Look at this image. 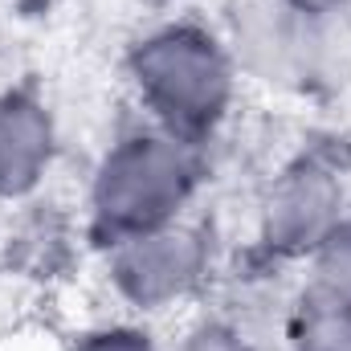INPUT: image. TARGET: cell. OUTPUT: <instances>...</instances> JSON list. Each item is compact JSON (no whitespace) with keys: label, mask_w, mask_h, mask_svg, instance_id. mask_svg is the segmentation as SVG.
I'll return each instance as SVG.
<instances>
[{"label":"cell","mask_w":351,"mask_h":351,"mask_svg":"<svg viewBox=\"0 0 351 351\" xmlns=\"http://www.w3.org/2000/svg\"><path fill=\"white\" fill-rule=\"evenodd\" d=\"M25 12H41V8H53V4H62V0H16Z\"/></svg>","instance_id":"8fae6325"},{"label":"cell","mask_w":351,"mask_h":351,"mask_svg":"<svg viewBox=\"0 0 351 351\" xmlns=\"http://www.w3.org/2000/svg\"><path fill=\"white\" fill-rule=\"evenodd\" d=\"M278 4L298 12V16H339V8L348 0H278Z\"/></svg>","instance_id":"30bf717a"},{"label":"cell","mask_w":351,"mask_h":351,"mask_svg":"<svg viewBox=\"0 0 351 351\" xmlns=\"http://www.w3.org/2000/svg\"><path fill=\"white\" fill-rule=\"evenodd\" d=\"M204 258L208 254L196 229L164 225L156 233L110 245V282L127 302L156 311L200 282Z\"/></svg>","instance_id":"3957f363"},{"label":"cell","mask_w":351,"mask_h":351,"mask_svg":"<svg viewBox=\"0 0 351 351\" xmlns=\"http://www.w3.org/2000/svg\"><path fill=\"white\" fill-rule=\"evenodd\" d=\"M74 351H156V348L147 343V335L127 331V327H114V331H94V335H86Z\"/></svg>","instance_id":"9c48e42d"},{"label":"cell","mask_w":351,"mask_h":351,"mask_svg":"<svg viewBox=\"0 0 351 351\" xmlns=\"http://www.w3.org/2000/svg\"><path fill=\"white\" fill-rule=\"evenodd\" d=\"M131 78L160 127L192 147L225 119L233 94L229 53L196 25H172L139 41L131 53Z\"/></svg>","instance_id":"7a4b0ae2"},{"label":"cell","mask_w":351,"mask_h":351,"mask_svg":"<svg viewBox=\"0 0 351 351\" xmlns=\"http://www.w3.org/2000/svg\"><path fill=\"white\" fill-rule=\"evenodd\" d=\"M315 286L351 306V217H343L315 250Z\"/></svg>","instance_id":"52a82bcc"},{"label":"cell","mask_w":351,"mask_h":351,"mask_svg":"<svg viewBox=\"0 0 351 351\" xmlns=\"http://www.w3.org/2000/svg\"><path fill=\"white\" fill-rule=\"evenodd\" d=\"M294 351H351V306L311 286L290 323Z\"/></svg>","instance_id":"8992f818"},{"label":"cell","mask_w":351,"mask_h":351,"mask_svg":"<svg viewBox=\"0 0 351 351\" xmlns=\"http://www.w3.org/2000/svg\"><path fill=\"white\" fill-rule=\"evenodd\" d=\"M53 160V119L33 90L0 94V196H25Z\"/></svg>","instance_id":"5b68a950"},{"label":"cell","mask_w":351,"mask_h":351,"mask_svg":"<svg viewBox=\"0 0 351 351\" xmlns=\"http://www.w3.org/2000/svg\"><path fill=\"white\" fill-rule=\"evenodd\" d=\"M343 221V184L319 160H298L274 180L265 200V245L282 258L315 254Z\"/></svg>","instance_id":"277c9868"},{"label":"cell","mask_w":351,"mask_h":351,"mask_svg":"<svg viewBox=\"0 0 351 351\" xmlns=\"http://www.w3.org/2000/svg\"><path fill=\"white\" fill-rule=\"evenodd\" d=\"M200 176L196 147L160 131H135L119 139L90 192V233L98 245H119L176 225V213L192 196Z\"/></svg>","instance_id":"6da1fadb"},{"label":"cell","mask_w":351,"mask_h":351,"mask_svg":"<svg viewBox=\"0 0 351 351\" xmlns=\"http://www.w3.org/2000/svg\"><path fill=\"white\" fill-rule=\"evenodd\" d=\"M180 351H250V343L233 327H225V323H204V327H196L184 339Z\"/></svg>","instance_id":"ba28073f"}]
</instances>
